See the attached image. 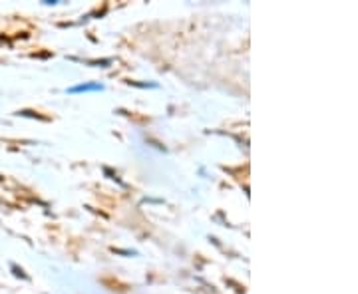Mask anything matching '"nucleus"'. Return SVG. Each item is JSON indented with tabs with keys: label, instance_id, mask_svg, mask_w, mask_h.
<instances>
[{
	"label": "nucleus",
	"instance_id": "obj_1",
	"mask_svg": "<svg viewBox=\"0 0 358 294\" xmlns=\"http://www.w3.org/2000/svg\"><path fill=\"white\" fill-rule=\"evenodd\" d=\"M92 90H104V85H100V84H86V85H78V87H72V94H76V92H92Z\"/></svg>",
	"mask_w": 358,
	"mask_h": 294
}]
</instances>
